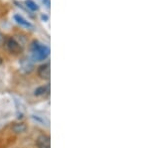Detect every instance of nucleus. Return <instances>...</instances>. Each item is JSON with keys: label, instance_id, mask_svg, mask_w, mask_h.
Segmentation results:
<instances>
[{"label": "nucleus", "instance_id": "nucleus-9", "mask_svg": "<svg viewBox=\"0 0 149 148\" xmlns=\"http://www.w3.org/2000/svg\"><path fill=\"white\" fill-rule=\"evenodd\" d=\"M5 41H6L5 36H4L3 34H2L1 32H0V47L3 46V45L5 44Z\"/></svg>", "mask_w": 149, "mask_h": 148}, {"label": "nucleus", "instance_id": "nucleus-5", "mask_svg": "<svg viewBox=\"0 0 149 148\" xmlns=\"http://www.w3.org/2000/svg\"><path fill=\"white\" fill-rule=\"evenodd\" d=\"M38 148H50V137L48 135H40L36 140Z\"/></svg>", "mask_w": 149, "mask_h": 148}, {"label": "nucleus", "instance_id": "nucleus-2", "mask_svg": "<svg viewBox=\"0 0 149 148\" xmlns=\"http://www.w3.org/2000/svg\"><path fill=\"white\" fill-rule=\"evenodd\" d=\"M5 43H6L7 49H8V51L11 54L18 55L23 52L24 46L19 41H17V39L15 37H9L5 41Z\"/></svg>", "mask_w": 149, "mask_h": 148}, {"label": "nucleus", "instance_id": "nucleus-4", "mask_svg": "<svg viewBox=\"0 0 149 148\" xmlns=\"http://www.w3.org/2000/svg\"><path fill=\"white\" fill-rule=\"evenodd\" d=\"M13 18L16 23L19 24L20 26H22V27L26 28V29H33L34 28V25L30 21H28L27 19L24 18L22 15H20V14H15L13 16Z\"/></svg>", "mask_w": 149, "mask_h": 148}, {"label": "nucleus", "instance_id": "nucleus-3", "mask_svg": "<svg viewBox=\"0 0 149 148\" xmlns=\"http://www.w3.org/2000/svg\"><path fill=\"white\" fill-rule=\"evenodd\" d=\"M38 76L42 80H50V77H51V65H50V63H45L38 68Z\"/></svg>", "mask_w": 149, "mask_h": 148}, {"label": "nucleus", "instance_id": "nucleus-7", "mask_svg": "<svg viewBox=\"0 0 149 148\" xmlns=\"http://www.w3.org/2000/svg\"><path fill=\"white\" fill-rule=\"evenodd\" d=\"M25 6L27 7L29 10L33 11V12H36L40 9L39 5L34 1V0H25Z\"/></svg>", "mask_w": 149, "mask_h": 148}, {"label": "nucleus", "instance_id": "nucleus-8", "mask_svg": "<svg viewBox=\"0 0 149 148\" xmlns=\"http://www.w3.org/2000/svg\"><path fill=\"white\" fill-rule=\"evenodd\" d=\"M12 130L15 133H23L27 130V126L25 123H15L12 126Z\"/></svg>", "mask_w": 149, "mask_h": 148}, {"label": "nucleus", "instance_id": "nucleus-6", "mask_svg": "<svg viewBox=\"0 0 149 148\" xmlns=\"http://www.w3.org/2000/svg\"><path fill=\"white\" fill-rule=\"evenodd\" d=\"M50 92V85H41V87L37 88L34 92V94L37 97H42V95H46Z\"/></svg>", "mask_w": 149, "mask_h": 148}, {"label": "nucleus", "instance_id": "nucleus-11", "mask_svg": "<svg viewBox=\"0 0 149 148\" xmlns=\"http://www.w3.org/2000/svg\"><path fill=\"white\" fill-rule=\"evenodd\" d=\"M41 19H42V21H44V22H47V21L49 20V16H48L47 14H42V15H41Z\"/></svg>", "mask_w": 149, "mask_h": 148}, {"label": "nucleus", "instance_id": "nucleus-10", "mask_svg": "<svg viewBox=\"0 0 149 148\" xmlns=\"http://www.w3.org/2000/svg\"><path fill=\"white\" fill-rule=\"evenodd\" d=\"M42 2L48 9L50 8V6H51V0H42Z\"/></svg>", "mask_w": 149, "mask_h": 148}, {"label": "nucleus", "instance_id": "nucleus-1", "mask_svg": "<svg viewBox=\"0 0 149 148\" xmlns=\"http://www.w3.org/2000/svg\"><path fill=\"white\" fill-rule=\"evenodd\" d=\"M30 53L33 61L42 62L50 56V48L37 40H34L30 45Z\"/></svg>", "mask_w": 149, "mask_h": 148}]
</instances>
